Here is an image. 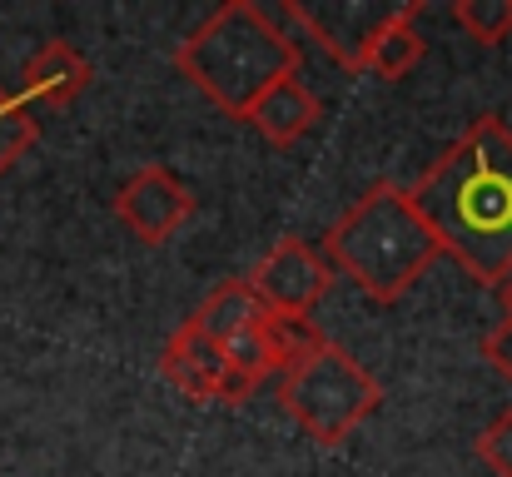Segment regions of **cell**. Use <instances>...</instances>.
<instances>
[{
  "label": "cell",
  "instance_id": "cell-1",
  "mask_svg": "<svg viewBox=\"0 0 512 477\" xmlns=\"http://www.w3.org/2000/svg\"><path fill=\"white\" fill-rule=\"evenodd\" d=\"M413 209L478 284L512 279V130L483 115L408 189Z\"/></svg>",
  "mask_w": 512,
  "mask_h": 477
},
{
  "label": "cell",
  "instance_id": "cell-2",
  "mask_svg": "<svg viewBox=\"0 0 512 477\" xmlns=\"http://www.w3.org/2000/svg\"><path fill=\"white\" fill-rule=\"evenodd\" d=\"M174 65L209 105H219L229 120H244L259 95L299 75V45L274 10L229 0L189 30V40L174 50Z\"/></svg>",
  "mask_w": 512,
  "mask_h": 477
},
{
  "label": "cell",
  "instance_id": "cell-3",
  "mask_svg": "<svg viewBox=\"0 0 512 477\" xmlns=\"http://www.w3.org/2000/svg\"><path fill=\"white\" fill-rule=\"evenodd\" d=\"M438 239L413 209L408 189L373 184L363 199H353L324 234L329 269L353 279L373 304H398L438 259Z\"/></svg>",
  "mask_w": 512,
  "mask_h": 477
},
{
  "label": "cell",
  "instance_id": "cell-4",
  "mask_svg": "<svg viewBox=\"0 0 512 477\" xmlns=\"http://www.w3.org/2000/svg\"><path fill=\"white\" fill-rule=\"evenodd\" d=\"M279 403L289 408V418L324 448H339L343 438L378 413L383 393L373 383V373L348 358V348L339 343H319L309 348L304 358H294L284 368V383H279Z\"/></svg>",
  "mask_w": 512,
  "mask_h": 477
},
{
  "label": "cell",
  "instance_id": "cell-5",
  "mask_svg": "<svg viewBox=\"0 0 512 477\" xmlns=\"http://www.w3.org/2000/svg\"><path fill=\"white\" fill-rule=\"evenodd\" d=\"M249 284H254V294H259V304L269 314L309 318L324 304V294L334 284V269H329L324 249H314L309 239H279L259 259V269L249 274Z\"/></svg>",
  "mask_w": 512,
  "mask_h": 477
},
{
  "label": "cell",
  "instance_id": "cell-6",
  "mask_svg": "<svg viewBox=\"0 0 512 477\" xmlns=\"http://www.w3.org/2000/svg\"><path fill=\"white\" fill-rule=\"evenodd\" d=\"M194 214V189L174 174L170 164H145L135 169L120 194H115V219L140 239V244H170Z\"/></svg>",
  "mask_w": 512,
  "mask_h": 477
},
{
  "label": "cell",
  "instance_id": "cell-7",
  "mask_svg": "<svg viewBox=\"0 0 512 477\" xmlns=\"http://www.w3.org/2000/svg\"><path fill=\"white\" fill-rule=\"evenodd\" d=\"M160 373L194 403H244V398H254V388L229 368L224 348L199 338L189 323H179L170 333V343L160 353Z\"/></svg>",
  "mask_w": 512,
  "mask_h": 477
},
{
  "label": "cell",
  "instance_id": "cell-8",
  "mask_svg": "<svg viewBox=\"0 0 512 477\" xmlns=\"http://www.w3.org/2000/svg\"><path fill=\"white\" fill-rule=\"evenodd\" d=\"M90 80H95V70H90L85 50H75L70 40H45L20 70V100L40 105V110H65L90 90Z\"/></svg>",
  "mask_w": 512,
  "mask_h": 477
},
{
  "label": "cell",
  "instance_id": "cell-9",
  "mask_svg": "<svg viewBox=\"0 0 512 477\" xmlns=\"http://www.w3.org/2000/svg\"><path fill=\"white\" fill-rule=\"evenodd\" d=\"M418 15H423V0H413V5H403V10H388V20L363 40L353 70H363V75H373V80H388V85L408 80V75L423 65V55H428V40H423V30H418Z\"/></svg>",
  "mask_w": 512,
  "mask_h": 477
},
{
  "label": "cell",
  "instance_id": "cell-10",
  "mask_svg": "<svg viewBox=\"0 0 512 477\" xmlns=\"http://www.w3.org/2000/svg\"><path fill=\"white\" fill-rule=\"evenodd\" d=\"M319 115H324V105H319V95L299 80V75H289V80H279L269 95H259V105L244 115L274 150H289V145H299L314 125H319Z\"/></svg>",
  "mask_w": 512,
  "mask_h": 477
},
{
  "label": "cell",
  "instance_id": "cell-11",
  "mask_svg": "<svg viewBox=\"0 0 512 477\" xmlns=\"http://www.w3.org/2000/svg\"><path fill=\"white\" fill-rule=\"evenodd\" d=\"M264 314H269V309L259 304L254 284H249V279H229V284L209 289V294H204V304L184 318V323H189L199 338H209L214 348H224L234 333H244L249 323H259Z\"/></svg>",
  "mask_w": 512,
  "mask_h": 477
},
{
  "label": "cell",
  "instance_id": "cell-12",
  "mask_svg": "<svg viewBox=\"0 0 512 477\" xmlns=\"http://www.w3.org/2000/svg\"><path fill=\"white\" fill-rule=\"evenodd\" d=\"M35 140H40V120H35V110H30L20 95H10V90L0 85V179L15 169V159L25 155Z\"/></svg>",
  "mask_w": 512,
  "mask_h": 477
},
{
  "label": "cell",
  "instance_id": "cell-13",
  "mask_svg": "<svg viewBox=\"0 0 512 477\" xmlns=\"http://www.w3.org/2000/svg\"><path fill=\"white\" fill-rule=\"evenodd\" d=\"M453 20L468 30V40L503 45L512 35V0H453Z\"/></svg>",
  "mask_w": 512,
  "mask_h": 477
},
{
  "label": "cell",
  "instance_id": "cell-14",
  "mask_svg": "<svg viewBox=\"0 0 512 477\" xmlns=\"http://www.w3.org/2000/svg\"><path fill=\"white\" fill-rule=\"evenodd\" d=\"M478 458L493 477H512V408H503L483 433H478Z\"/></svg>",
  "mask_w": 512,
  "mask_h": 477
},
{
  "label": "cell",
  "instance_id": "cell-15",
  "mask_svg": "<svg viewBox=\"0 0 512 477\" xmlns=\"http://www.w3.org/2000/svg\"><path fill=\"white\" fill-rule=\"evenodd\" d=\"M483 358H488V368H493L498 378H508L512 383V314H503L493 328H488V338H483Z\"/></svg>",
  "mask_w": 512,
  "mask_h": 477
},
{
  "label": "cell",
  "instance_id": "cell-16",
  "mask_svg": "<svg viewBox=\"0 0 512 477\" xmlns=\"http://www.w3.org/2000/svg\"><path fill=\"white\" fill-rule=\"evenodd\" d=\"M503 304H508V314H512V279L503 284Z\"/></svg>",
  "mask_w": 512,
  "mask_h": 477
}]
</instances>
